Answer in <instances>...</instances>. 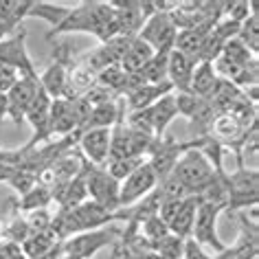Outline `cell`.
<instances>
[{
  "label": "cell",
  "instance_id": "8992f818",
  "mask_svg": "<svg viewBox=\"0 0 259 259\" xmlns=\"http://www.w3.org/2000/svg\"><path fill=\"white\" fill-rule=\"evenodd\" d=\"M110 7L114 9V22L119 35L137 37L143 29L147 16H152V0H110Z\"/></svg>",
  "mask_w": 259,
  "mask_h": 259
},
{
  "label": "cell",
  "instance_id": "cb8c5ba5",
  "mask_svg": "<svg viewBox=\"0 0 259 259\" xmlns=\"http://www.w3.org/2000/svg\"><path fill=\"white\" fill-rule=\"evenodd\" d=\"M97 83L103 88H108L110 93H114L116 97L125 95L127 88V73L121 68V64H114V66L103 68L99 75H97Z\"/></svg>",
  "mask_w": 259,
  "mask_h": 259
},
{
  "label": "cell",
  "instance_id": "83f0119b",
  "mask_svg": "<svg viewBox=\"0 0 259 259\" xmlns=\"http://www.w3.org/2000/svg\"><path fill=\"white\" fill-rule=\"evenodd\" d=\"M147 158L145 156H130V158H119V160H110L106 165V171L112 176L114 180H125L132 171H137L141 165H145Z\"/></svg>",
  "mask_w": 259,
  "mask_h": 259
},
{
  "label": "cell",
  "instance_id": "ba28073f",
  "mask_svg": "<svg viewBox=\"0 0 259 259\" xmlns=\"http://www.w3.org/2000/svg\"><path fill=\"white\" fill-rule=\"evenodd\" d=\"M0 64L16 68L22 75H37L27 51V31L24 27H18L7 35H0Z\"/></svg>",
  "mask_w": 259,
  "mask_h": 259
},
{
  "label": "cell",
  "instance_id": "8fae6325",
  "mask_svg": "<svg viewBox=\"0 0 259 259\" xmlns=\"http://www.w3.org/2000/svg\"><path fill=\"white\" fill-rule=\"evenodd\" d=\"M189 147H193L191 141L189 143H176L174 139H160L152 145V150L147 152V165H150L152 171L156 174L158 183L174 171L178 158L183 156V152H187Z\"/></svg>",
  "mask_w": 259,
  "mask_h": 259
},
{
  "label": "cell",
  "instance_id": "277c9868",
  "mask_svg": "<svg viewBox=\"0 0 259 259\" xmlns=\"http://www.w3.org/2000/svg\"><path fill=\"white\" fill-rule=\"evenodd\" d=\"M119 237V231H114V226H103V229L95 231H83L77 235H70L68 239L62 242V252L77 259H90L95 252H99L101 248H106Z\"/></svg>",
  "mask_w": 259,
  "mask_h": 259
},
{
  "label": "cell",
  "instance_id": "4fadbf2b",
  "mask_svg": "<svg viewBox=\"0 0 259 259\" xmlns=\"http://www.w3.org/2000/svg\"><path fill=\"white\" fill-rule=\"evenodd\" d=\"M40 79L37 75H22L18 83L7 93V116L14 119V123L24 121V112L31 106V101L35 99V95L40 93Z\"/></svg>",
  "mask_w": 259,
  "mask_h": 259
},
{
  "label": "cell",
  "instance_id": "5bb4252c",
  "mask_svg": "<svg viewBox=\"0 0 259 259\" xmlns=\"http://www.w3.org/2000/svg\"><path fill=\"white\" fill-rule=\"evenodd\" d=\"M110 134L112 127H95V130H83L79 134V152L81 156L95 167H106L108 165V154H110Z\"/></svg>",
  "mask_w": 259,
  "mask_h": 259
},
{
  "label": "cell",
  "instance_id": "d4e9b609",
  "mask_svg": "<svg viewBox=\"0 0 259 259\" xmlns=\"http://www.w3.org/2000/svg\"><path fill=\"white\" fill-rule=\"evenodd\" d=\"M51 200H53V193H51V189L37 183L33 189H29V191L22 196L20 209L27 211V213H29V211H37V209H47V206L51 204Z\"/></svg>",
  "mask_w": 259,
  "mask_h": 259
},
{
  "label": "cell",
  "instance_id": "6da1fadb",
  "mask_svg": "<svg viewBox=\"0 0 259 259\" xmlns=\"http://www.w3.org/2000/svg\"><path fill=\"white\" fill-rule=\"evenodd\" d=\"M60 33H90L99 42L119 35L114 22V9L108 3H79L70 7L64 18L49 31V37Z\"/></svg>",
  "mask_w": 259,
  "mask_h": 259
},
{
  "label": "cell",
  "instance_id": "9c48e42d",
  "mask_svg": "<svg viewBox=\"0 0 259 259\" xmlns=\"http://www.w3.org/2000/svg\"><path fill=\"white\" fill-rule=\"evenodd\" d=\"M224 209L211 202H200L196 211V220H193V229H191V239L198 242L200 246H209L213 252L224 250V242L218 235V218Z\"/></svg>",
  "mask_w": 259,
  "mask_h": 259
},
{
  "label": "cell",
  "instance_id": "9a60e30c",
  "mask_svg": "<svg viewBox=\"0 0 259 259\" xmlns=\"http://www.w3.org/2000/svg\"><path fill=\"white\" fill-rule=\"evenodd\" d=\"M51 97L40 88L35 99L24 112V121L33 127V139L29 141L31 145L35 143H49V112H51Z\"/></svg>",
  "mask_w": 259,
  "mask_h": 259
},
{
  "label": "cell",
  "instance_id": "7a4b0ae2",
  "mask_svg": "<svg viewBox=\"0 0 259 259\" xmlns=\"http://www.w3.org/2000/svg\"><path fill=\"white\" fill-rule=\"evenodd\" d=\"M235 160H237V169L233 174H226V189H229L226 211H248L250 206H257L259 174L257 167L244 165L239 158Z\"/></svg>",
  "mask_w": 259,
  "mask_h": 259
},
{
  "label": "cell",
  "instance_id": "1f68e13d",
  "mask_svg": "<svg viewBox=\"0 0 259 259\" xmlns=\"http://www.w3.org/2000/svg\"><path fill=\"white\" fill-rule=\"evenodd\" d=\"M20 79V73L16 68L7 66V64H0V95H7L11 88Z\"/></svg>",
  "mask_w": 259,
  "mask_h": 259
},
{
  "label": "cell",
  "instance_id": "d6986e66",
  "mask_svg": "<svg viewBox=\"0 0 259 259\" xmlns=\"http://www.w3.org/2000/svg\"><path fill=\"white\" fill-rule=\"evenodd\" d=\"M174 93L171 83L169 81H163V83H145L137 90H130V93L123 97V103H125L127 112H137V110H145L150 108L152 103H156L160 97ZM125 112V114H127Z\"/></svg>",
  "mask_w": 259,
  "mask_h": 259
},
{
  "label": "cell",
  "instance_id": "d6a6232c",
  "mask_svg": "<svg viewBox=\"0 0 259 259\" xmlns=\"http://www.w3.org/2000/svg\"><path fill=\"white\" fill-rule=\"evenodd\" d=\"M180 259H213V257L204 250V246H200L198 242H193L191 237H187L183 244V257Z\"/></svg>",
  "mask_w": 259,
  "mask_h": 259
},
{
  "label": "cell",
  "instance_id": "3957f363",
  "mask_svg": "<svg viewBox=\"0 0 259 259\" xmlns=\"http://www.w3.org/2000/svg\"><path fill=\"white\" fill-rule=\"evenodd\" d=\"M215 171L218 169L204 158L202 152H198L196 147H189V150L183 152V156L178 158V163L171 174L187 189L189 196H198V193L202 191V187L215 176Z\"/></svg>",
  "mask_w": 259,
  "mask_h": 259
},
{
  "label": "cell",
  "instance_id": "2e32d148",
  "mask_svg": "<svg viewBox=\"0 0 259 259\" xmlns=\"http://www.w3.org/2000/svg\"><path fill=\"white\" fill-rule=\"evenodd\" d=\"M77 132H81V130L77 127L70 101L68 99H53L51 101V112H49V141L66 139Z\"/></svg>",
  "mask_w": 259,
  "mask_h": 259
},
{
  "label": "cell",
  "instance_id": "7402d4cb",
  "mask_svg": "<svg viewBox=\"0 0 259 259\" xmlns=\"http://www.w3.org/2000/svg\"><path fill=\"white\" fill-rule=\"evenodd\" d=\"M215 83H218V75H215V68H213V64L211 62H198L196 68H193V75H191L189 93L206 99V97L213 93Z\"/></svg>",
  "mask_w": 259,
  "mask_h": 259
},
{
  "label": "cell",
  "instance_id": "f1b7e54d",
  "mask_svg": "<svg viewBox=\"0 0 259 259\" xmlns=\"http://www.w3.org/2000/svg\"><path fill=\"white\" fill-rule=\"evenodd\" d=\"M222 57H226V60H231V62H235L239 64V66H244V64H248L255 60V53L246 47V44L239 40V37H233V40H229L224 44V49H222Z\"/></svg>",
  "mask_w": 259,
  "mask_h": 259
},
{
  "label": "cell",
  "instance_id": "52a82bcc",
  "mask_svg": "<svg viewBox=\"0 0 259 259\" xmlns=\"http://www.w3.org/2000/svg\"><path fill=\"white\" fill-rule=\"evenodd\" d=\"M86 193L88 200L101 204L108 211H119V180H114L106 171V167H95L88 165L86 169Z\"/></svg>",
  "mask_w": 259,
  "mask_h": 259
},
{
  "label": "cell",
  "instance_id": "7c38bea8",
  "mask_svg": "<svg viewBox=\"0 0 259 259\" xmlns=\"http://www.w3.org/2000/svg\"><path fill=\"white\" fill-rule=\"evenodd\" d=\"M66 57H68V47H62L60 51H55L53 64L42 75H37L42 90L51 99H64L68 93V66L73 62H68Z\"/></svg>",
  "mask_w": 259,
  "mask_h": 259
},
{
  "label": "cell",
  "instance_id": "ffe728a7",
  "mask_svg": "<svg viewBox=\"0 0 259 259\" xmlns=\"http://www.w3.org/2000/svg\"><path fill=\"white\" fill-rule=\"evenodd\" d=\"M257 250H259V244H257V226H248L244 224V231L239 239L233 246H224V250H220L213 259H255L257 257Z\"/></svg>",
  "mask_w": 259,
  "mask_h": 259
},
{
  "label": "cell",
  "instance_id": "44dd1931",
  "mask_svg": "<svg viewBox=\"0 0 259 259\" xmlns=\"http://www.w3.org/2000/svg\"><path fill=\"white\" fill-rule=\"evenodd\" d=\"M198 204L200 200L196 196H187L183 198V202H180L176 215L171 218V222L167 224V229L174 235H178L180 239H187L191 237V229H193V220H196V211H198Z\"/></svg>",
  "mask_w": 259,
  "mask_h": 259
},
{
  "label": "cell",
  "instance_id": "f546056e",
  "mask_svg": "<svg viewBox=\"0 0 259 259\" xmlns=\"http://www.w3.org/2000/svg\"><path fill=\"white\" fill-rule=\"evenodd\" d=\"M237 37L242 40L246 47H248L252 53L257 55V49H259V24H257V7L252 9V14L246 18V20L239 24V33Z\"/></svg>",
  "mask_w": 259,
  "mask_h": 259
},
{
  "label": "cell",
  "instance_id": "484cf974",
  "mask_svg": "<svg viewBox=\"0 0 259 259\" xmlns=\"http://www.w3.org/2000/svg\"><path fill=\"white\" fill-rule=\"evenodd\" d=\"M169 53H154L152 60L143 66L141 75H143V79L147 83H163V81H167V60H169Z\"/></svg>",
  "mask_w": 259,
  "mask_h": 259
},
{
  "label": "cell",
  "instance_id": "30bf717a",
  "mask_svg": "<svg viewBox=\"0 0 259 259\" xmlns=\"http://www.w3.org/2000/svg\"><path fill=\"white\" fill-rule=\"evenodd\" d=\"M158 185V178L156 174L152 171L150 165H141L137 171H132L125 180H121L119 183V204L121 209H127V206L141 202L145 196H150V193L156 189Z\"/></svg>",
  "mask_w": 259,
  "mask_h": 259
},
{
  "label": "cell",
  "instance_id": "4316f807",
  "mask_svg": "<svg viewBox=\"0 0 259 259\" xmlns=\"http://www.w3.org/2000/svg\"><path fill=\"white\" fill-rule=\"evenodd\" d=\"M183 244H185V239H180L178 235L169 233V235L160 237L147 246H150L152 252H156V255H160L163 259H180L183 257Z\"/></svg>",
  "mask_w": 259,
  "mask_h": 259
},
{
  "label": "cell",
  "instance_id": "ac0fdd59",
  "mask_svg": "<svg viewBox=\"0 0 259 259\" xmlns=\"http://www.w3.org/2000/svg\"><path fill=\"white\" fill-rule=\"evenodd\" d=\"M196 60L180 51L174 49L167 60V81L171 83V88L176 93H189V83H191V75L196 68Z\"/></svg>",
  "mask_w": 259,
  "mask_h": 259
},
{
  "label": "cell",
  "instance_id": "603a6c76",
  "mask_svg": "<svg viewBox=\"0 0 259 259\" xmlns=\"http://www.w3.org/2000/svg\"><path fill=\"white\" fill-rule=\"evenodd\" d=\"M152 55H154V51H152L150 44H145L143 40L134 37L132 44H130V49L125 51V55H123V60H121V68L125 70V73H141L145 64L152 60Z\"/></svg>",
  "mask_w": 259,
  "mask_h": 259
},
{
  "label": "cell",
  "instance_id": "e0dca14e",
  "mask_svg": "<svg viewBox=\"0 0 259 259\" xmlns=\"http://www.w3.org/2000/svg\"><path fill=\"white\" fill-rule=\"evenodd\" d=\"M250 130V127H248ZM246 127H242L239 123L233 119L231 114H226V112H218L215 114V119L211 121V127H209V137L211 139H215L218 143H222L224 147H233V152L237 154L239 150V143L244 141L246 137V132H248Z\"/></svg>",
  "mask_w": 259,
  "mask_h": 259
},
{
  "label": "cell",
  "instance_id": "4dcf8cb0",
  "mask_svg": "<svg viewBox=\"0 0 259 259\" xmlns=\"http://www.w3.org/2000/svg\"><path fill=\"white\" fill-rule=\"evenodd\" d=\"M24 220H27V224H29L31 233H44V231H51V224H53V215H51L47 209L29 211Z\"/></svg>",
  "mask_w": 259,
  "mask_h": 259
},
{
  "label": "cell",
  "instance_id": "836d02e7",
  "mask_svg": "<svg viewBox=\"0 0 259 259\" xmlns=\"http://www.w3.org/2000/svg\"><path fill=\"white\" fill-rule=\"evenodd\" d=\"M7 116V95H0V121Z\"/></svg>",
  "mask_w": 259,
  "mask_h": 259
},
{
  "label": "cell",
  "instance_id": "5b68a950",
  "mask_svg": "<svg viewBox=\"0 0 259 259\" xmlns=\"http://www.w3.org/2000/svg\"><path fill=\"white\" fill-rule=\"evenodd\" d=\"M178 29L174 24L171 16L165 11H152V16H147L143 29L139 31V40L150 44L154 53H169L174 51V42H176Z\"/></svg>",
  "mask_w": 259,
  "mask_h": 259
}]
</instances>
